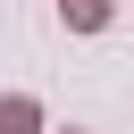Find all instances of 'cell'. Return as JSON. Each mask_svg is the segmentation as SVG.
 Returning a JSON list of instances; mask_svg holds the SVG:
<instances>
[{
    "instance_id": "6da1fadb",
    "label": "cell",
    "mask_w": 134,
    "mask_h": 134,
    "mask_svg": "<svg viewBox=\"0 0 134 134\" xmlns=\"http://www.w3.org/2000/svg\"><path fill=\"white\" fill-rule=\"evenodd\" d=\"M0 134H42V100L34 92H0Z\"/></svg>"
},
{
    "instance_id": "7a4b0ae2",
    "label": "cell",
    "mask_w": 134,
    "mask_h": 134,
    "mask_svg": "<svg viewBox=\"0 0 134 134\" xmlns=\"http://www.w3.org/2000/svg\"><path fill=\"white\" fill-rule=\"evenodd\" d=\"M59 17H67L75 34H100V25H109V0H59Z\"/></svg>"
},
{
    "instance_id": "3957f363",
    "label": "cell",
    "mask_w": 134,
    "mask_h": 134,
    "mask_svg": "<svg viewBox=\"0 0 134 134\" xmlns=\"http://www.w3.org/2000/svg\"><path fill=\"white\" fill-rule=\"evenodd\" d=\"M67 134H75V126H67Z\"/></svg>"
}]
</instances>
